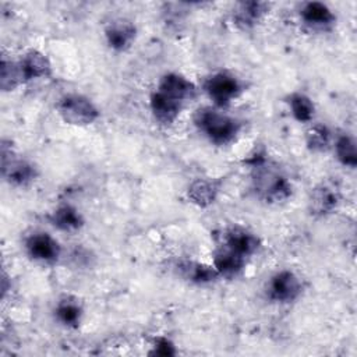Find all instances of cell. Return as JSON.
I'll list each match as a JSON object with an SVG mask.
<instances>
[{"instance_id": "obj_1", "label": "cell", "mask_w": 357, "mask_h": 357, "mask_svg": "<svg viewBox=\"0 0 357 357\" xmlns=\"http://www.w3.org/2000/svg\"><path fill=\"white\" fill-rule=\"evenodd\" d=\"M194 124L198 131L215 145H227L236 139L240 123L213 107H201L194 114Z\"/></svg>"}, {"instance_id": "obj_2", "label": "cell", "mask_w": 357, "mask_h": 357, "mask_svg": "<svg viewBox=\"0 0 357 357\" xmlns=\"http://www.w3.org/2000/svg\"><path fill=\"white\" fill-rule=\"evenodd\" d=\"M251 180L257 195L266 202H282L291 195V184L289 180L265 160L254 163Z\"/></svg>"}, {"instance_id": "obj_3", "label": "cell", "mask_w": 357, "mask_h": 357, "mask_svg": "<svg viewBox=\"0 0 357 357\" xmlns=\"http://www.w3.org/2000/svg\"><path fill=\"white\" fill-rule=\"evenodd\" d=\"M60 117L73 126H88L98 120L99 110L93 102L79 93L64 95L57 103Z\"/></svg>"}, {"instance_id": "obj_4", "label": "cell", "mask_w": 357, "mask_h": 357, "mask_svg": "<svg viewBox=\"0 0 357 357\" xmlns=\"http://www.w3.org/2000/svg\"><path fill=\"white\" fill-rule=\"evenodd\" d=\"M204 91L218 107H225L241 93L243 85L233 74L219 71L205 79Z\"/></svg>"}, {"instance_id": "obj_5", "label": "cell", "mask_w": 357, "mask_h": 357, "mask_svg": "<svg viewBox=\"0 0 357 357\" xmlns=\"http://www.w3.org/2000/svg\"><path fill=\"white\" fill-rule=\"evenodd\" d=\"M301 293V282L298 276L287 269L276 272L268 282L266 296L275 303H291Z\"/></svg>"}, {"instance_id": "obj_6", "label": "cell", "mask_w": 357, "mask_h": 357, "mask_svg": "<svg viewBox=\"0 0 357 357\" xmlns=\"http://www.w3.org/2000/svg\"><path fill=\"white\" fill-rule=\"evenodd\" d=\"M1 172L3 177L13 185H26L36 177L35 166L28 160L11 158L4 142L1 145Z\"/></svg>"}, {"instance_id": "obj_7", "label": "cell", "mask_w": 357, "mask_h": 357, "mask_svg": "<svg viewBox=\"0 0 357 357\" xmlns=\"http://www.w3.org/2000/svg\"><path fill=\"white\" fill-rule=\"evenodd\" d=\"M340 202L339 188L329 181H322L311 190L308 209L314 216H326L332 213Z\"/></svg>"}, {"instance_id": "obj_8", "label": "cell", "mask_w": 357, "mask_h": 357, "mask_svg": "<svg viewBox=\"0 0 357 357\" xmlns=\"http://www.w3.org/2000/svg\"><path fill=\"white\" fill-rule=\"evenodd\" d=\"M28 255L38 262L54 264L60 257V245L50 234L38 231L31 234L25 241Z\"/></svg>"}, {"instance_id": "obj_9", "label": "cell", "mask_w": 357, "mask_h": 357, "mask_svg": "<svg viewBox=\"0 0 357 357\" xmlns=\"http://www.w3.org/2000/svg\"><path fill=\"white\" fill-rule=\"evenodd\" d=\"M156 91L181 105L197 95V86L188 78L177 73L165 74L160 78Z\"/></svg>"}, {"instance_id": "obj_10", "label": "cell", "mask_w": 357, "mask_h": 357, "mask_svg": "<svg viewBox=\"0 0 357 357\" xmlns=\"http://www.w3.org/2000/svg\"><path fill=\"white\" fill-rule=\"evenodd\" d=\"M223 247L247 258L259 248V238L241 226H233L223 234Z\"/></svg>"}, {"instance_id": "obj_11", "label": "cell", "mask_w": 357, "mask_h": 357, "mask_svg": "<svg viewBox=\"0 0 357 357\" xmlns=\"http://www.w3.org/2000/svg\"><path fill=\"white\" fill-rule=\"evenodd\" d=\"M21 73L22 82H28L38 78L49 77L52 73V66L46 54L36 49L26 50L17 61Z\"/></svg>"}, {"instance_id": "obj_12", "label": "cell", "mask_w": 357, "mask_h": 357, "mask_svg": "<svg viewBox=\"0 0 357 357\" xmlns=\"http://www.w3.org/2000/svg\"><path fill=\"white\" fill-rule=\"evenodd\" d=\"M135 35H137L135 25L131 21L123 20V18L112 21L105 29L106 42L116 52H123L128 49L134 42Z\"/></svg>"}, {"instance_id": "obj_13", "label": "cell", "mask_w": 357, "mask_h": 357, "mask_svg": "<svg viewBox=\"0 0 357 357\" xmlns=\"http://www.w3.org/2000/svg\"><path fill=\"white\" fill-rule=\"evenodd\" d=\"M303 22L312 29H328L335 24V14L332 10L319 1H308L300 10Z\"/></svg>"}, {"instance_id": "obj_14", "label": "cell", "mask_w": 357, "mask_h": 357, "mask_svg": "<svg viewBox=\"0 0 357 357\" xmlns=\"http://www.w3.org/2000/svg\"><path fill=\"white\" fill-rule=\"evenodd\" d=\"M220 191V183L213 178H197L194 180L187 191L190 201L201 208H206L213 204Z\"/></svg>"}, {"instance_id": "obj_15", "label": "cell", "mask_w": 357, "mask_h": 357, "mask_svg": "<svg viewBox=\"0 0 357 357\" xmlns=\"http://www.w3.org/2000/svg\"><path fill=\"white\" fill-rule=\"evenodd\" d=\"M183 105L155 91L151 96V110L155 120L163 126H170L178 117Z\"/></svg>"}, {"instance_id": "obj_16", "label": "cell", "mask_w": 357, "mask_h": 357, "mask_svg": "<svg viewBox=\"0 0 357 357\" xmlns=\"http://www.w3.org/2000/svg\"><path fill=\"white\" fill-rule=\"evenodd\" d=\"M268 8H269V4L264 3V1H243V3H238L237 8L233 14L234 24L237 26L243 28V29L252 28L268 13Z\"/></svg>"}, {"instance_id": "obj_17", "label": "cell", "mask_w": 357, "mask_h": 357, "mask_svg": "<svg viewBox=\"0 0 357 357\" xmlns=\"http://www.w3.org/2000/svg\"><path fill=\"white\" fill-rule=\"evenodd\" d=\"M245 265V258L233 252L231 250L222 247L215 252L213 266L218 271L219 276L233 278L237 276Z\"/></svg>"}, {"instance_id": "obj_18", "label": "cell", "mask_w": 357, "mask_h": 357, "mask_svg": "<svg viewBox=\"0 0 357 357\" xmlns=\"http://www.w3.org/2000/svg\"><path fill=\"white\" fill-rule=\"evenodd\" d=\"M54 315L61 325L67 328H77L82 318V305L75 297L66 296L56 304Z\"/></svg>"}, {"instance_id": "obj_19", "label": "cell", "mask_w": 357, "mask_h": 357, "mask_svg": "<svg viewBox=\"0 0 357 357\" xmlns=\"http://www.w3.org/2000/svg\"><path fill=\"white\" fill-rule=\"evenodd\" d=\"M50 222L54 227L63 231H74L82 227L84 219L81 213L71 205L59 206L50 216Z\"/></svg>"}, {"instance_id": "obj_20", "label": "cell", "mask_w": 357, "mask_h": 357, "mask_svg": "<svg viewBox=\"0 0 357 357\" xmlns=\"http://www.w3.org/2000/svg\"><path fill=\"white\" fill-rule=\"evenodd\" d=\"M289 107L293 117L300 123H308L312 120L315 113V106L311 98L304 93L296 92L289 96Z\"/></svg>"}, {"instance_id": "obj_21", "label": "cell", "mask_w": 357, "mask_h": 357, "mask_svg": "<svg viewBox=\"0 0 357 357\" xmlns=\"http://www.w3.org/2000/svg\"><path fill=\"white\" fill-rule=\"evenodd\" d=\"M181 269H183L184 276L188 280H191L192 283H197V284L211 283L219 276L215 266L201 264V262H185L181 266Z\"/></svg>"}, {"instance_id": "obj_22", "label": "cell", "mask_w": 357, "mask_h": 357, "mask_svg": "<svg viewBox=\"0 0 357 357\" xmlns=\"http://www.w3.org/2000/svg\"><path fill=\"white\" fill-rule=\"evenodd\" d=\"M335 152L337 160L347 167L357 166L356 142L349 134H340L335 141Z\"/></svg>"}, {"instance_id": "obj_23", "label": "cell", "mask_w": 357, "mask_h": 357, "mask_svg": "<svg viewBox=\"0 0 357 357\" xmlns=\"http://www.w3.org/2000/svg\"><path fill=\"white\" fill-rule=\"evenodd\" d=\"M20 84H22L20 67L17 61L8 60L6 56L1 57L0 64V86L4 92L15 89Z\"/></svg>"}, {"instance_id": "obj_24", "label": "cell", "mask_w": 357, "mask_h": 357, "mask_svg": "<svg viewBox=\"0 0 357 357\" xmlns=\"http://www.w3.org/2000/svg\"><path fill=\"white\" fill-rule=\"evenodd\" d=\"M307 146L314 152H321L328 148L331 142V131L324 124H314L305 134Z\"/></svg>"}, {"instance_id": "obj_25", "label": "cell", "mask_w": 357, "mask_h": 357, "mask_svg": "<svg viewBox=\"0 0 357 357\" xmlns=\"http://www.w3.org/2000/svg\"><path fill=\"white\" fill-rule=\"evenodd\" d=\"M152 353L158 354V356L169 357V356H174L176 354V349H174V344L167 337L159 336V337L155 339L153 351Z\"/></svg>"}]
</instances>
